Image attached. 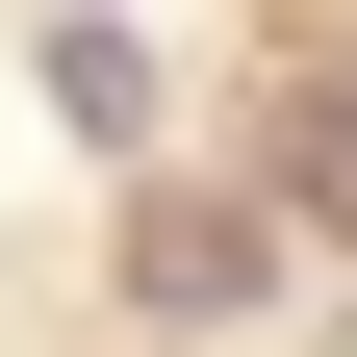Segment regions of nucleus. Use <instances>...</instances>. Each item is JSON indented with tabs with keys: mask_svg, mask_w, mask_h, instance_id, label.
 I'll list each match as a JSON object with an SVG mask.
<instances>
[{
	"mask_svg": "<svg viewBox=\"0 0 357 357\" xmlns=\"http://www.w3.org/2000/svg\"><path fill=\"white\" fill-rule=\"evenodd\" d=\"M128 281H153V306H255V281H281V230H255V204H153Z\"/></svg>",
	"mask_w": 357,
	"mask_h": 357,
	"instance_id": "f257e3e1",
	"label": "nucleus"
}]
</instances>
